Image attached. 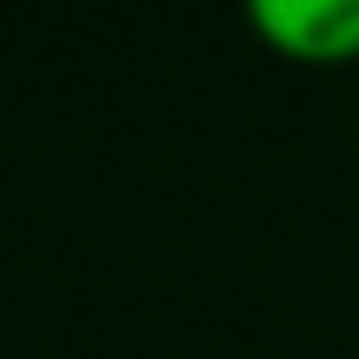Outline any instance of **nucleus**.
Here are the masks:
<instances>
[{"instance_id":"f257e3e1","label":"nucleus","mask_w":359,"mask_h":359,"mask_svg":"<svg viewBox=\"0 0 359 359\" xmlns=\"http://www.w3.org/2000/svg\"><path fill=\"white\" fill-rule=\"evenodd\" d=\"M246 27L280 60L299 67H339L359 60V0H240Z\"/></svg>"}]
</instances>
